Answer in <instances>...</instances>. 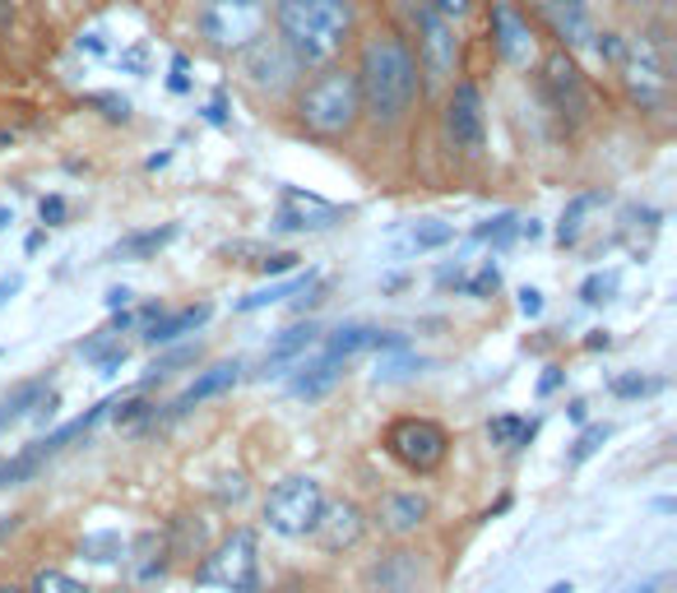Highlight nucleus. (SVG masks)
<instances>
[{"mask_svg": "<svg viewBox=\"0 0 677 593\" xmlns=\"http://www.w3.org/2000/svg\"><path fill=\"white\" fill-rule=\"evenodd\" d=\"M358 98H362V112H367L376 126H399L409 116L413 98H418V61L404 38L394 33H376L362 47V61H358Z\"/></svg>", "mask_w": 677, "mask_h": 593, "instance_id": "obj_1", "label": "nucleus"}, {"mask_svg": "<svg viewBox=\"0 0 677 593\" xmlns=\"http://www.w3.org/2000/svg\"><path fill=\"white\" fill-rule=\"evenodd\" d=\"M284 47L302 65L335 61L353 33V0H274Z\"/></svg>", "mask_w": 677, "mask_h": 593, "instance_id": "obj_2", "label": "nucleus"}, {"mask_svg": "<svg viewBox=\"0 0 677 593\" xmlns=\"http://www.w3.org/2000/svg\"><path fill=\"white\" fill-rule=\"evenodd\" d=\"M298 116L311 135H325V139L349 135L362 116L358 79L349 70H321V75L306 84V93L298 98Z\"/></svg>", "mask_w": 677, "mask_h": 593, "instance_id": "obj_3", "label": "nucleus"}, {"mask_svg": "<svg viewBox=\"0 0 677 593\" xmlns=\"http://www.w3.org/2000/svg\"><path fill=\"white\" fill-rule=\"evenodd\" d=\"M196 28L214 51H241L265 33V0H200Z\"/></svg>", "mask_w": 677, "mask_h": 593, "instance_id": "obj_4", "label": "nucleus"}, {"mask_svg": "<svg viewBox=\"0 0 677 593\" xmlns=\"http://www.w3.org/2000/svg\"><path fill=\"white\" fill-rule=\"evenodd\" d=\"M321 510H325V487L306 474H292L284 478L274 492L265 496V525L284 538H306L316 533L321 525Z\"/></svg>", "mask_w": 677, "mask_h": 593, "instance_id": "obj_5", "label": "nucleus"}, {"mask_svg": "<svg viewBox=\"0 0 677 593\" xmlns=\"http://www.w3.org/2000/svg\"><path fill=\"white\" fill-rule=\"evenodd\" d=\"M399 14L413 24L418 33V70L427 79H450L455 70V56H460V42H455V28H450L446 14L431 10V0H399Z\"/></svg>", "mask_w": 677, "mask_h": 593, "instance_id": "obj_6", "label": "nucleus"}, {"mask_svg": "<svg viewBox=\"0 0 677 593\" xmlns=\"http://www.w3.org/2000/svg\"><path fill=\"white\" fill-rule=\"evenodd\" d=\"M196 580L218 584L228 593H255V584H260V543H255V533L251 529L228 533L210 556H204Z\"/></svg>", "mask_w": 677, "mask_h": 593, "instance_id": "obj_7", "label": "nucleus"}, {"mask_svg": "<svg viewBox=\"0 0 677 593\" xmlns=\"http://www.w3.org/2000/svg\"><path fill=\"white\" fill-rule=\"evenodd\" d=\"M386 450L409 474H431V468H441L450 455V436L441 422H431V417H399L386 431Z\"/></svg>", "mask_w": 677, "mask_h": 593, "instance_id": "obj_8", "label": "nucleus"}, {"mask_svg": "<svg viewBox=\"0 0 677 593\" xmlns=\"http://www.w3.org/2000/svg\"><path fill=\"white\" fill-rule=\"evenodd\" d=\"M622 79H627V93L640 102V108L659 112L668 102V56L659 38H631L627 51H622Z\"/></svg>", "mask_w": 677, "mask_h": 593, "instance_id": "obj_9", "label": "nucleus"}, {"mask_svg": "<svg viewBox=\"0 0 677 593\" xmlns=\"http://www.w3.org/2000/svg\"><path fill=\"white\" fill-rule=\"evenodd\" d=\"M298 70H302V61L284 47V38H265V33H260L251 47H241V75H247L255 93H269V98L288 93Z\"/></svg>", "mask_w": 677, "mask_h": 593, "instance_id": "obj_10", "label": "nucleus"}, {"mask_svg": "<svg viewBox=\"0 0 677 593\" xmlns=\"http://www.w3.org/2000/svg\"><path fill=\"white\" fill-rule=\"evenodd\" d=\"M543 93H548V102H552V112H557L562 121H571V126H580V121L589 116L585 75L576 70V61H571L566 51L548 56V65H543Z\"/></svg>", "mask_w": 677, "mask_h": 593, "instance_id": "obj_11", "label": "nucleus"}, {"mask_svg": "<svg viewBox=\"0 0 677 593\" xmlns=\"http://www.w3.org/2000/svg\"><path fill=\"white\" fill-rule=\"evenodd\" d=\"M446 135L450 144L464 153H478L482 139H488V116H482V93L474 84H455L446 102Z\"/></svg>", "mask_w": 677, "mask_h": 593, "instance_id": "obj_12", "label": "nucleus"}, {"mask_svg": "<svg viewBox=\"0 0 677 593\" xmlns=\"http://www.w3.org/2000/svg\"><path fill=\"white\" fill-rule=\"evenodd\" d=\"M339 218H343L339 204H329L321 195H306V190L288 186L284 200H279V214H274V228H279V232H325V228H335Z\"/></svg>", "mask_w": 677, "mask_h": 593, "instance_id": "obj_13", "label": "nucleus"}, {"mask_svg": "<svg viewBox=\"0 0 677 593\" xmlns=\"http://www.w3.org/2000/svg\"><path fill=\"white\" fill-rule=\"evenodd\" d=\"M492 42H497V56L515 70H525L534 61V28L511 0H497L492 5Z\"/></svg>", "mask_w": 677, "mask_h": 593, "instance_id": "obj_14", "label": "nucleus"}, {"mask_svg": "<svg viewBox=\"0 0 677 593\" xmlns=\"http://www.w3.org/2000/svg\"><path fill=\"white\" fill-rule=\"evenodd\" d=\"M543 24L557 33L562 47H589L594 38V14H589V0H534Z\"/></svg>", "mask_w": 677, "mask_h": 593, "instance_id": "obj_15", "label": "nucleus"}, {"mask_svg": "<svg viewBox=\"0 0 677 593\" xmlns=\"http://www.w3.org/2000/svg\"><path fill=\"white\" fill-rule=\"evenodd\" d=\"M316 538L325 552H343L353 547L362 538V510L353 501H339V505H325L321 510V525H316Z\"/></svg>", "mask_w": 677, "mask_h": 593, "instance_id": "obj_16", "label": "nucleus"}, {"mask_svg": "<svg viewBox=\"0 0 677 593\" xmlns=\"http://www.w3.org/2000/svg\"><path fill=\"white\" fill-rule=\"evenodd\" d=\"M367 584L376 593H418V556L413 552H390L367 570Z\"/></svg>", "mask_w": 677, "mask_h": 593, "instance_id": "obj_17", "label": "nucleus"}, {"mask_svg": "<svg viewBox=\"0 0 677 593\" xmlns=\"http://www.w3.org/2000/svg\"><path fill=\"white\" fill-rule=\"evenodd\" d=\"M431 515V505L423 492H390L386 501H380V529H390V533H418L423 529V519Z\"/></svg>", "mask_w": 677, "mask_h": 593, "instance_id": "obj_18", "label": "nucleus"}, {"mask_svg": "<svg viewBox=\"0 0 677 593\" xmlns=\"http://www.w3.org/2000/svg\"><path fill=\"white\" fill-rule=\"evenodd\" d=\"M316 339H321V329L311 325V320L284 329V335L269 343V353H265V371H269V376H284L288 366H298V362L311 353V348H316Z\"/></svg>", "mask_w": 677, "mask_h": 593, "instance_id": "obj_19", "label": "nucleus"}, {"mask_svg": "<svg viewBox=\"0 0 677 593\" xmlns=\"http://www.w3.org/2000/svg\"><path fill=\"white\" fill-rule=\"evenodd\" d=\"M214 316V306L210 302H200V306H186V311H172V316H153L149 325V343H172V339H181V335H196V329Z\"/></svg>", "mask_w": 677, "mask_h": 593, "instance_id": "obj_20", "label": "nucleus"}, {"mask_svg": "<svg viewBox=\"0 0 677 593\" xmlns=\"http://www.w3.org/2000/svg\"><path fill=\"white\" fill-rule=\"evenodd\" d=\"M237 380H241V366H237V362H218V366H210V371H200L196 380H190V390L177 399V408L204 404V399H214V394H223V390H233Z\"/></svg>", "mask_w": 677, "mask_h": 593, "instance_id": "obj_21", "label": "nucleus"}, {"mask_svg": "<svg viewBox=\"0 0 677 593\" xmlns=\"http://www.w3.org/2000/svg\"><path fill=\"white\" fill-rule=\"evenodd\" d=\"M130 570H135V580L140 584H153L159 575L167 570V538L159 533H140L135 538V556H126Z\"/></svg>", "mask_w": 677, "mask_h": 593, "instance_id": "obj_22", "label": "nucleus"}, {"mask_svg": "<svg viewBox=\"0 0 677 593\" xmlns=\"http://www.w3.org/2000/svg\"><path fill=\"white\" fill-rule=\"evenodd\" d=\"M343 366H349L343 357H325V353H321L311 366H302V376H298V380H292V394H302V399H321V394H325V390L343 376Z\"/></svg>", "mask_w": 677, "mask_h": 593, "instance_id": "obj_23", "label": "nucleus"}, {"mask_svg": "<svg viewBox=\"0 0 677 593\" xmlns=\"http://www.w3.org/2000/svg\"><path fill=\"white\" fill-rule=\"evenodd\" d=\"M172 241H177V223H163V228H149V232H130L126 241H116L112 260H149L163 247H172Z\"/></svg>", "mask_w": 677, "mask_h": 593, "instance_id": "obj_24", "label": "nucleus"}, {"mask_svg": "<svg viewBox=\"0 0 677 593\" xmlns=\"http://www.w3.org/2000/svg\"><path fill=\"white\" fill-rule=\"evenodd\" d=\"M47 394H51V386H47V380H24L20 390H10L5 408H0V427H10V422H24V417H33Z\"/></svg>", "mask_w": 677, "mask_h": 593, "instance_id": "obj_25", "label": "nucleus"}, {"mask_svg": "<svg viewBox=\"0 0 677 593\" xmlns=\"http://www.w3.org/2000/svg\"><path fill=\"white\" fill-rule=\"evenodd\" d=\"M599 204H603V195H594V190H589V195H576V200H571V204L562 209V223H557V241H562V247H571V241H580L585 218L594 214Z\"/></svg>", "mask_w": 677, "mask_h": 593, "instance_id": "obj_26", "label": "nucleus"}, {"mask_svg": "<svg viewBox=\"0 0 677 593\" xmlns=\"http://www.w3.org/2000/svg\"><path fill=\"white\" fill-rule=\"evenodd\" d=\"M529 436H534V422H525L519 413H501V417H492V422H488V441L501 445V450H519Z\"/></svg>", "mask_w": 677, "mask_h": 593, "instance_id": "obj_27", "label": "nucleus"}, {"mask_svg": "<svg viewBox=\"0 0 677 593\" xmlns=\"http://www.w3.org/2000/svg\"><path fill=\"white\" fill-rule=\"evenodd\" d=\"M79 556L98 566H116V562H126V543H121V533H89L79 543Z\"/></svg>", "mask_w": 677, "mask_h": 593, "instance_id": "obj_28", "label": "nucleus"}, {"mask_svg": "<svg viewBox=\"0 0 677 593\" xmlns=\"http://www.w3.org/2000/svg\"><path fill=\"white\" fill-rule=\"evenodd\" d=\"M446 241H455V228H450V223H437V218H423V223H413L409 228L404 247L409 251H437V247H446Z\"/></svg>", "mask_w": 677, "mask_h": 593, "instance_id": "obj_29", "label": "nucleus"}, {"mask_svg": "<svg viewBox=\"0 0 677 593\" xmlns=\"http://www.w3.org/2000/svg\"><path fill=\"white\" fill-rule=\"evenodd\" d=\"M622 288V274L617 269H603V274H589L585 283H580V302L585 306H603V302H613Z\"/></svg>", "mask_w": 677, "mask_h": 593, "instance_id": "obj_30", "label": "nucleus"}, {"mask_svg": "<svg viewBox=\"0 0 677 593\" xmlns=\"http://www.w3.org/2000/svg\"><path fill=\"white\" fill-rule=\"evenodd\" d=\"M413 371H423V357H409L404 348H394V357H380L376 380H409Z\"/></svg>", "mask_w": 677, "mask_h": 593, "instance_id": "obj_31", "label": "nucleus"}, {"mask_svg": "<svg viewBox=\"0 0 677 593\" xmlns=\"http://www.w3.org/2000/svg\"><path fill=\"white\" fill-rule=\"evenodd\" d=\"M311 283V274L306 278H292V283H279V288H265V292H251L247 302H241V311H260V306H269V302H284V296H292L298 288Z\"/></svg>", "mask_w": 677, "mask_h": 593, "instance_id": "obj_32", "label": "nucleus"}, {"mask_svg": "<svg viewBox=\"0 0 677 593\" xmlns=\"http://www.w3.org/2000/svg\"><path fill=\"white\" fill-rule=\"evenodd\" d=\"M33 593H89L79 580H71L65 570H42L38 580H33Z\"/></svg>", "mask_w": 677, "mask_h": 593, "instance_id": "obj_33", "label": "nucleus"}, {"mask_svg": "<svg viewBox=\"0 0 677 593\" xmlns=\"http://www.w3.org/2000/svg\"><path fill=\"white\" fill-rule=\"evenodd\" d=\"M654 390H664V380H645V376H617L613 380L617 399H640V394H654Z\"/></svg>", "mask_w": 677, "mask_h": 593, "instance_id": "obj_34", "label": "nucleus"}, {"mask_svg": "<svg viewBox=\"0 0 677 593\" xmlns=\"http://www.w3.org/2000/svg\"><path fill=\"white\" fill-rule=\"evenodd\" d=\"M607 441V427L603 422H594V427H585V436L576 441V450H571V464H585L589 455H594V450Z\"/></svg>", "mask_w": 677, "mask_h": 593, "instance_id": "obj_35", "label": "nucleus"}, {"mask_svg": "<svg viewBox=\"0 0 677 593\" xmlns=\"http://www.w3.org/2000/svg\"><path fill=\"white\" fill-rule=\"evenodd\" d=\"M519 228H515V214H497V218H488V223H482V228H478V237L482 241H506V237H515Z\"/></svg>", "mask_w": 677, "mask_h": 593, "instance_id": "obj_36", "label": "nucleus"}, {"mask_svg": "<svg viewBox=\"0 0 677 593\" xmlns=\"http://www.w3.org/2000/svg\"><path fill=\"white\" fill-rule=\"evenodd\" d=\"M126 357H130V348H126V343L102 348V353H98V371H102V376H116V366H126Z\"/></svg>", "mask_w": 677, "mask_h": 593, "instance_id": "obj_37", "label": "nucleus"}, {"mask_svg": "<svg viewBox=\"0 0 677 593\" xmlns=\"http://www.w3.org/2000/svg\"><path fill=\"white\" fill-rule=\"evenodd\" d=\"M255 269L260 274H288V269H298V255H292V251H274L265 260H255Z\"/></svg>", "mask_w": 677, "mask_h": 593, "instance_id": "obj_38", "label": "nucleus"}, {"mask_svg": "<svg viewBox=\"0 0 677 593\" xmlns=\"http://www.w3.org/2000/svg\"><path fill=\"white\" fill-rule=\"evenodd\" d=\"M497 283H501V274H497V265L488 260V265L478 269V278H474V283H468V292H474V296H488V292H497Z\"/></svg>", "mask_w": 677, "mask_h": 593, "instance_id": "obj_39", "label": "nucleus"}, {"mask_svg": "<svg viewBox=\"0 0 677 593\" xmlns=\"http://www.w3.org/2000/svg\"><path fill=\"white\" fill-rule=\"evenodd\" d=\"M468 5H474V0H431V10L446 14V20H460V14H468Z\"/></svg>", "mask_w": 677, "mask_h": 593, "instance_id": "obj_40", "label": "nucleus"}, {"mask_svg": "<svg viewBox=\"0 0 677 593\" xmlns=\"http://www.w3.org/2000/svg\"><path fill=\"white\" fill-rule=\"evenodd\" d=\"M519 311H525V316H538V311H543V292H538V288H519Z\"/></svg>", "mask_w": 677, "mask_h": 593, "instance_id": "obj_41", "label": "nucleus"}, {"mask_svg": "<svg viewBox=\"0 0 677 593\" xmlns=\"http://www.w3.org/2000/svg\"><path fill=\"white\" fill-rule=\"evenodd\" d=\"M61 218H65V200H61V195L42 200V223H61Z\"/></svg>", "mask_w": 677, "mask_h": 593, "instance_id": "obj_42", "label": "nucleus"}, {"mask_svg": "<svg viewBox=\"0 0 677 593\" xmlns=\"http://www.w3.org/2000/svg\"><path fill=\"white\" fill-rule=\"evenodd\" d=\"M116 408H121V413H116L121 422H135V417H145V413H149V404H116Z\"/></svg>", "mask_w": 677, "mask_h": 593, "instance_id": "obj_43", "label": "nucleus"}, {"mask_svg": "<svg viewBox=\"0 0 677 593\" xmlns=\"http://www.w3.org/2000/svg\"><path fill=\"white\" fill-rule=\"evenodd\" d=\"M14 28V0H0V33Z\"/></svg>", "mask_w": 677, "mask_h": 593, "instance_id": "obj_44", "label": "nucleus"}, {"mask_svg": "<svg viewBox=\"0 0 677 593\" xmlns=\"http://www.w3.org/2000/svg\"><path fill=\"white\" fill-rule=\"evenodd\" d=\"M108 306H112V311L130 306V288H112V292H108Z\"/></svg>", "mask_w": 677, "mask_h": 593, "instance_id": "obj_45", "label": "nucleus"}, {"mask_svg": "<svg viewBox=\"0 0 677 593\" xmlns=\"http://www.w3.org/2000/svg\"><path fill=\"white\" fill-rule=\"evenodd\" d=\"M14 292H20V278H14V274H10V278H0V306H5Z\"/></svg>", "mask_w": 677, "mask_h": 593, "instance_id": "obj_46", "label": "nucleus"}, {"mask_svg": "<svg viewBox=\"0 0 677 593\" xmlns=\"http://www.w3.org/2000/svg\"><path fill=\"white\" fill-rule=\"evenodd\" d=\"M562 386V371H548L543 380H538V390H543V394H552V390H557Z\"/></svg>", "mask_w": 677, "mask_h": 593, "instance_id": "obj_47", "label": "nucleus"}, {"mask_svg": "<svg viewBox=\"0 0 677 593\" xmlns=\"http://www.w3.org/2000/svg\"><path fill=\"white\" fill-rule=\"evenodd\" d=\"M659 589V580H640V584H631V589H622V593H654Z\"/></svg>", "mask_w": 677, "mask_h": 593, "instance_id": "obj_48", "label": "nucleus"}, {"mask_svg": "<svg viewBox=\"0 0 677 593\" xmlns=\"http://www.w3.org/2000/svg\"><path fill=\"white\" fill-rule=\"evenodd\" d=\"M585 348H607V335H603V329H599V335H589Z\"/></svg>", "mask_w": 677, "mask_h": 593, "instance_id": "obj_49", "label": "nucleus"}, {"mask_svg": "<svg viewBox=\"0 0 677 593\" xmlns=\"http://www.w3.org/2000/svg\"><path fill=\"white\" fill-rule=\"evenodd\" d=\"M20 525V519H10V515H0V538H10V529Z\"/></svg>", "mask_w": 677, "mask_h": 593, "instance_id": "obj_50", "label": "nucleus"}, {"mask_svg": "<svg viewBox=\"0 0 677 593\" xmlns=\"http://www.w3.org/2000/svg\"><path fill=\"white\" fill-rule=\"evenodd\" d=\"M10 223H14V214L10 209H0V228H10Z\"/></svg>", "mask_w": 677, "mask_h": 593, "instance_id": "obj_51", "label": "nucleus"}, {"mask_svg": "<svg viewBox=\"0 0 677 593\" xmlns=\"http://www.w3.org/2000/svg\"><path fill=\"white\" fill-rule=\"evenodd\" d=\"M543 593H571V584H552V589H543Z\"/></svg>", "mask_w": 677, "mask_h": 593, "instance_id": "obj_52", "label": "nucleus"}, {"mask_svg": "<svg viewBox=\"0 0 677 593\" xmlns=\"http://www.w3.org/2000/svg\"><path fill=\"white\" fill-rule=\"evenodd\" d=\"M0 593H24V589H14V584H0Z\"/></svg>", "mask_w": 677, "mask_h": 593, "instance_id": "obj_53", "label": "nucleus"}, {"mask_svg": "<svg viewBox=\"0 0 677 593\" xmlns=\"http://www.w3.org/2000/svg\"><path fill=\"white\" fill-rule=\"evenodd\" d=\"M274 593H292V589H274Z\"/></svg>", "mask_w": 677, "mask_h": 593, "instance_id": "obj_54", "label": "nucleus"}, {"mask_svg": "<svg viewBox=\"0 0 677 593\" xmlns=\"http://www.w3.org/2000/svg\"><path fill=\"white\" fill-rule=\"evenodd\" d=\"M116 593H121V589H116Z\"/></svg>", "mask_w": 677, "mask_h": 593, "instance_id": "obj_55", "label": "nucleus"}]
</instances>
